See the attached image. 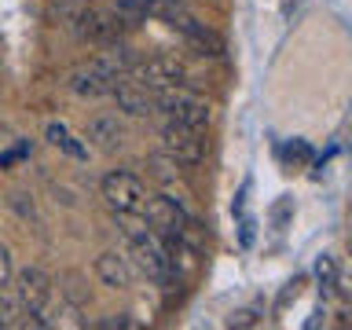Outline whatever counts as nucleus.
Wrapping results in <instances>:
<instances>
[{
  "label": "nucleus",
  "mask_w": 352,
  "mask_h": 330,
  "mask_svg": "<svg viewBox=\"0 0 352 330\" xmlns=\"http://www.w3.org/2000/svg\"><path fill=\"white\" fill-rule=\"evenodd\" d=\"M250 323H257V312H235V319H231V327H250Z\"/></svg>",
  "instance_id": "obj_21"
},
{
  "label": "nucleus",
  "mask_w": 352,
  "mask_h": 330,
  "mask_svg": "<svg viewBox=\"0 0 352 330\" xmlns=\"http://www.w3.org/2000/svg\"><path fill=\"white\" fill-rule=\"evenodd\" d=\"M11 279H15L11 290L19 294L22 312L44 319V308H48V301H52V279H48V272H44V268H22V272L11 275ZM44 323H48V319H44Z\"/></svg>",
  "instance_id": "obj_5"
},
{
  "label": "nucleus",
  "mask_w": 352,
  "mask_h": 330,
  "mask_svg": "<svg viewBox=\"0 0 352 330\" xmlns=\"http://www.w3.org/2000/svg\"><path fill=\"white\" fill-rule=\"evenodd\" d=\"M176 239H180L184 246H191L195 253H206V228L198 224L195 217H187V220H184V228H180V235H176Z\"/></svg>",
  "instance_id": "obj_16"
},
{
  "label": "nucleus",
  "mask_w": 352,
  "mask_h": 330,
  "mask_svg": "<svg viewBox=\"0 0 352 330\" xmlns=\"http://www.w3.org/2000/svg\"><path fill=\"white\" fill-rule=\"evenodd\" d=\"M96 275H99V283H103V286H110V290H129V286H132L129 261L121 257V253H114V250H107V253H99V257H96Z\"/></svg>",
  "instance_id": "obj_10"
},
{
  "label": "nucleus",
  "mask_w": 352,
  "mask_h": 330,
  "mask_svg": "<svg viewBox=\"0 0 352 330\" xmlns=\"http://www.w3.org/2000/svg\"><path fill=\"white\" fill-rule=\"evenodd\" d=\"M118 77L103 70L99 63H88L81 66V70H74L70 74V92L74 96H81V99H96V96H110V88H114Z\"/></svg>",
  "instance_id": "obj_8"
},
{
  "label": "nucleus",
  "mask_w": 352,
  "mask_h": 330,
  "mask_svg": "<svg viewBox=\"0 0 352 330\" xmlns=\"http://www.w3.org/2000/svg\"><path fill=\"white\" fill-rule=\"evenodd\" d=\"M162 151L176 158L180 165H198L206 158V140L202 129L184 125V121H165L162 125Z\"/></svg>",
  "instance_id": "obj_3"
},
{
  "label": "nucleus",
  "mask_w": 352,
  "mask_h": 330,
  "mask_svg": "<svg viewBox=\"0 0 352 330\" xmlns=\"http://www.w3.org/2000/svg\"><path fill=\"white\" fill-rule=\"evenodd\" d=\"M103 198H107V206L114 209V213H143V206H147V187L140 184V176H132V173H107L103 176Z\"/></svg>",
  "instance_id": "obj_2"
},
{
  "label": "nucleus",
  "mask_w": 352,
  "mask_h": 330,
  "mask_svg": "<svg viewBox=\"0 0 352 330\" xmlns=\"http://www.w3.org/2000/svg\"><path fill=\"white\" fill-rule=\"evenodd\" d=\"M169 19H173V26H180L184 30V37L198 48V55H213V59H220V55L228 52V44H224V37H220L217 30H209V26H202L198 19H191V15H184V11H169Z\"/></svg>",
  "instance_id": "obj_7"
},
{
  "label": "nucleus",
  "mask_w": 352,
  "mask_h": 330,
  "mask_svg": "<svg viewBox=\"0 0 352 330\" xmlns=\"http://www.w3.org/2000/svg\"><path fill=\"white\" fill-rule=\"evenodd\" d=\"M316 279H319V286H323V290H330V286L338 283V264H334V257H330V253H323V257L316 261Z\"/></svg>",
  "instance_id": "obj_19"
},
{
  "label": "nucleus",
  "mask_w": 352,
  "mask_h": 330,
  "mask_svg": "<svg viewBox=\"0 0 352 330\" xmlns=\"http://www.w3.org/2000/svg\"><path fill=\"white\" fill-rule=\"evenodd\" d=\"M151 169H154V176H158V180L169 184V180H176V176H180L184 165L176 162V158H169V154L162 151V154H154V158H151Z\"/></svg>",
  "instance_id": "obj_17"
},
{
  "label": "nucleus",
  "mask_w": 352,
  "mask_h": 330,
  "mask_svg": "<svg viewBox=\"0 0 352 330\" xmlns=\"http://www.w3.org/2000/svg\"><path fill=\"white\" fill-rule=\"evenodd\" d=\"M88 140L96 143L99 151H118L121 143H125V129H121L118 118H92V125H88Z\"/></svg>",
  "instance_id": "obj_11"
},
{
  "label": "nucleus",
  "mask_w": 352,
  "mask_h": 330,
  "mask_svg": "<svg viewBox=\"0 0 352 330\" xmlns=\"http://www.w3.org/2000/svg\"><path fill=\"white\" fill-rule=\"evenodd\" d=\"M154 110H162L165 121H184V125H195V129L209 125V118H213V107H209L202 96L187 92L184 85L158 92V99H154Z\"/></svg>",
  "instance_id": "obj_1"
},
{
  "label": "nucleus",
  "mask_w": 352,
  "mask_h": 330,
  "mask_svg": "<svg viewBox=\"0 0 352 330\" xmlns=\"http://www.w3.org/2000/svg\"><path fill=\"white\" fill-rule=\"evenodd\" d=\"M143 220H147V228L158 239H176L184 228V220H187V209L169 195H154V198H147V206H143Z\"/></svg>",
  "instance_id": "obj_6"
},
{
  "label": "nucleus",
  "mask_w": 352,
  "mask_h": 330,
  "mask_svg": "<svg viewBox=\"0 0 352 330\" xmlns=\"http://www.w3.org/2000/svg\"><path fill=\"white\" fill-rule=\"evenodd\" d=\"M110 96L118 99V107L125 110V114H132V118H147V114H154V92L151 88H143L136 77L132 81H114V88H110Z\"/></svg>",
  "instance_id": "obj_9"
},
{
  "label": "nucleus",
  "mask_w": 352,
  "mask_h": 330,
  "mask_svg": "<svg viewBox=\"0 0 352 330\" xmlns=\"http://www.w3.org/2000/svg\"><path fill=\"white\" fill-rule=\"evenodd\" d=\"M151 4H154V0H118V8H114V22H118V30H132V26H140V22L147 19Z\"/></svg>",
  "instance_id": "obj_13"
},
{
  "label": "nucleus",
  "mask_w": 352,
  "mask_h": 330,
  "mask_svg": "<svg viewBox=\"0 0 352 330\" xmlns=\"http://www.w3.org/2000/svg\"><path fill=\"white\" fill-rule=\"evenodd\" d=\"M48 140L55 143V147H63L66 154H70V158H88V151H85L74 136H70V129L59 125V121H52V125H48Z\"/></svg>",
  "instance_id": "obj_14"
},
{
  "label": "nucleus",
  "mask_w": 352,
  "mask_h": 330,
  "mask_svg": "<svg viewBox=\"0 0 352 330\" xmlns=\"http://www.w3.org/2000/svg\"><path fill=\"white\" fill-rule=\"evenodd\" d=\"M11 275H15V261H11V250L0 242V286H11Z\"/></svg>",
  "instance_id": "obj_20"
},
{
  "label": "nucleus",
  "mask_w": 352,
  "mask_h": 330,
  "mask_svg": "<svg viewBox=\"0 0 352 330\" xmlns=\"http://www.w3.org/2000/svg\"><path fill=\"white\" fill-rule=\"evenodd\" d=\"M19 316H26L19 294L8 290V286H0V327H19Z\"/></svg>",
  "instance_id": "obj_15"
},
{
  "label": "nucleus",
  "mask_w": 352,
  "mask_h": 330,
  "mask_svg": "<svg viewBox=\"0 0 352 330\" xmlns=\"http://www.w3.org/2000/svg\"><path fill=\"white\" fill-rule=\"evenodd\" d=\"M63 283H66V286H63V297H66V301H70L74 308H85V305H88V290L81 286V275L70 272V275H63Z\"/></svg>",
  "instance_id": "obj_18"
},
{
  "label": "nucleus",
  "mask_w": 352,
  "mask_h": 330,
  "mask_svg": "<svg viewBox=\"0 0 352 330\" xmlns=\"http://www.w3.org/2000/svg\"><path fill=\"white\" fill-rule=\"evenodd\" d=\"M99 66H103V70H110L114 77H121V74H129L132 66H136V52L129 48V44H118V41H110V48L99 55L96 59Z\"/></svg>",
  "instance_id": "obj_12"
},
{
  "label": "nucleus",
  "mask_w": 352,
  "mask_h": 330,
  "mask_svg": "<svg viewBox=\"0 0 352 330\" xmlns=\"http://www.w3.org/2000/svg\"><path fill=\"white\" fill-rule=\"evenodd\" d=\"M136 81L151 92H165V88H176L187 81V66L176 59V55H151L147 63H136L132 66Z\"/></svg>",
  "instance_id": "obj_4"
},
{
  "label": "nucleus",
  "mask_w": 352,
  "mask_h": 330,
  "mask_svg": "<svg viewBox=\"0 0 352 330\" xmlns=\"http://www.w3.org/2000/svg\"><path fill=\"white\" fill-rule=\"evenodd\" d=\"M297 294H301V279H294V283H286V290H283V297H279V308H283L286 301H290V297H297Z\"/></svg>",
  "instance_id": "obj_22"
}]
</instances>
